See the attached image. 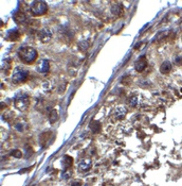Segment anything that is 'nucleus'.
<instances>
[{"label":"nucleus","mask_w":182,"mask_h":186,"mask_svg":"<svg viewBox=\"0 0 182 186\" xmlns=\"http://www.w3.org/2000/svg\"><path fill=\"white\" fill-rule=\"evenodd\" d=\"M13 19H14V21L16 22L17 25H21V24H25V22L27 21V16H25V13H22L21 11H17L14 13Z\"/></svg>","instance_id":"nucleus-8"},{"label":"nucleus","mask_w":182,"mask_h":186,"mask_svg":"<svg viewBox=\"0 0 182 186\" xmlns=\"http://www.w3.org/2000/svg\"><path fill=\"white\" fill-rule=\"evenodd\" d=\"M11 155H12V156H15V157H18V158H19V157L22 156V152L20 151V150L15 149L11 152Z\"/></svg>","instance_id":"nucleus-18"},{"label":"nucleus","mask_w":182,"mask_h":186,"mask_svg":"<svg viewBox=\"0 0 182 186\" xmlns=\"http://www.w3.org/2000/svg\"><path fill=\"white\" fill-rule=\"evenodd\" d=\"M15 106L16 109H19V111H25L28 109L29 106V96L23 93V91H19L17 95L15 96V100H14Z\"/></svg>","instance_id":"nucleus-2"},{"label":"nucleus","mask_w":182,"mask_h":186,"mask_svg":"<svg viewBox=\"0 0 182 186\" xmlns=\"http://www.w3.org/2000/svg\"><path fill=\"white\" fill-rule=\"evenodd\" d=\"M90 129L92 130L93 133H97L101 130V122H99L97 120H92L90 124Z\"/></svg>","instance_id":"nucleus-15"},{"label":"nucleus","mask_w":182,"mask_h":186,"mask_svg":"<svg viewBox=\"0 0 182 186\" xmlns=\"http://www.w3.org/2000/svg\"><path fill=\"white\" fill-rule=\"evenodd\" d=\"M82 184H83V182L81 180H73L70 185L71 186H82Z\"/></svg>","instance_id":"nucleus-20"},{"label":"nucleus","mask_w":182,"mask_h":186,"mask_svg":"<svg viewBox=\"0 0 182 186\" xmlns=\"http://www.w3.org/2000/svg\"><path fill=\"white\" fill-rule=\"evenodd\" d=\"M123 11V7H122L121 3H119V2H113L112 5H111V13L115 16H118L120 15Z\"/></svg>","instance_id":"nucleus-12"},{"label":"nucleus","mask_w":182,"mask_h":186,"mask_svg":"<svg viewBox=\"0 0 182 186\" xmlns=\"http://www.w3.org/2000/svg\"><path fill=\"white\" fill-rule=\"evenodd\" d=\"M57 119H58V113H57V111L56 109H52L50 115H49V121H50V124H54Z\"/></svg>","instance_id":"nucleus-16"},{"label":"nucleus","mask_w":182,"mask_h":186,"mask_svg":"<svg viewBox=\"0 0 182 186\" xmlns=\"http://www.w3.org/2000/svg\"><path fill=\"white\" fill-rule=\"evenodd\" d=\"M63 166L65 167V169H67V168H70L73 164V158L71 156H69V155H65L63 157Z\"/></svg>","instance_id":"nucleus-14"},{"label":"nucleus","mask_w":182,"mask_h":186,"mask_svg":"<svg viewBox=\"0 0 182 186\" xmlns=\"http://www.w3.org/2000/svg\"><path fill=\"white\" fill-rule=\"evenodd\" d=\"M38 38L41 40V43H48L52 38V33H51V31L49 29L45 28V29L39 31V33H38Z\"/></svg>","instance_id":"nucleus-7"},{"label":"nucleus","mask_w":182,"mask_h":186,"mask_svg":"<svg viewBox=\"0 0 182 186\" xmlns=\"http://www.w3.org/2000/svg\"><path fill=\"white\" fill-rule=\"evenodd\" d=\"M49 70V62L47 60H43L37 67V71L40 73H46Z\"/></svg>","instance_id":"nucleus-11"},{"label":"nucleus","mask_w":182,"mask_h":186,"mask_svg":"<svg viewBox=\"0 0 182 186\" xmlns=\"http://www.w3.org/2000/svg\"><path fill=\"white\" fill-rule=\"evenodd\" d=\"M72 175H73V172H72L71 169H69V168H67V169H65L64 171H63V173H61V178L63 179H69V178H71Z\"/></svg>","instance_id":"nucleus-17"},{"label":"nucleus","mask_w":182,"mask_h":186,"mask_svg":"<svg viewBox=\"0 0 182 186\" xmlns=\"http://www.w3.org/2000/svg\"><path fill=\"white\" fill-rule=\"evenodd\" d=\"M146 67H147V60L144 55H143V56H140V58L136 61V63H135V69H136L138 73L143 71Z\"/></svg>","instance_id":"nucleus-6"},{"label":"nucleus","mask_w":182,"mask_h":186,"mask_svg":"<svg viewBox=\"0 0 182 186\" xmlns=\"http://www.w3.org/2000/svg\"><path fill=\"white\" fill-rule=\"evenodd\" d=\"M171 70V64L168 61H165L161 64L160 66V73H163V75H167L169 71Z\"/></svg>","instance_id":"nucleus-13"},{"label":"nucleus","mask_w":182,"mask_h":186,"mask_svg":"<svg viewBox=\"0 0 182 186\" xmlns=\"http://www.w3.org/2000/svg\"><path fill=\"white\" fill-rule=\"evenodd\" d=\"M128 103H129V105H130V106H136L137 103H138V97H137V96H135V97L130 98V99H129Z\"/></svg>","instance_id":"nucleus-19"},{"label":"nucleus","mask_w":182,"mask_h":186,"mask_svg":"<svg viewBox=\"0 0 182 186\" xmlns=\"http://www.w3.org/2000/svg\"><path fill=\"white\" fill-rule=\"evenodd\" d=\"M18 56L20 58V61L25 64H32L36 61V58L38 56V53L34 48L25 46L21 47L18 51Z\"/></svg>","instance_id":"nucleus-1"},{"label":"nucleus","mask_w":182,"mask_h":186,"mask_svg":"<svg viewBox=\"0 0 182 186\" xmlns=\"http://www.w3.org/2000/svg\"><path fill=\"white\" fill-rule=\"evenodd\" d=\"M29 76V71L22 67H16L13 71V75H12V81L14 82L15 84H20L22 82H25L27 79H28Z\"/></svg>","instance_id":"nucleus-4"},{"label":"nucleus","mask_w":182,"mask_h":186,"mask_svg":"<svg viewBox=\"0 0 182 186\" xmlns=\"http://www.w3.org/2000/svg\"><path fill=\"white\" fill-rule=\"evenodd\" d=\"M176 63L179 64V65H181L182 64V58H176Z\"/></svg>","instance_id":"nucleus-21"},{"label":"nucleus","mask_w":182,"mask_h":186,"mask_svg":"<svg viewBox=\"0 0 182 186\" xmlns=\"http://www.w3.org/2000/svg\"><path fill=\"white\" fill-rule=\"evenodd\" d=\"M19 36H20L19 31H18L17 29H12L7 33L5 38H7V40H10V42H15V40H17L18 38H19Z\"/></svg>","instance_id":"nucleus-10"},{"label":"nucleus","mask_w":182,"mask_h":186,"mask_svg":"<svg viewBox=\"0 0 182 186\" xmlns=\"http://www.w3.org/2000/svg\"><path fill=\"white\" fill-rule=\"evenodd\" d=\"M126 113H127V109L124 106H118L113 111V117L115 119H122V118H124Z\"/></svg>","instance_id":"nucleus-9"},{"label":"nucleus","mask_w":182,"mask_h":186,"mask_svg":"<svg viewBox=\"0 0 182 186\" xmlns=\"http://www.w3.org/2000/svg\"><path fill=\"white\" fill-rule=\"evenodd\" d=\"M30 11L34 16H40V15L46 14L48 11V5L45 1H33L31 7H30Z\"/></svg>","instance_id":"nucleus-3"},{"label":"nucleus","mask_w":182,"mask_h":186,"mask_svg":"<svg viewBox=\"0 0 182 186\" xmlns=\"http://www.w3.org/2000/svg\"><path fill=\"white\" fill-rule=\"evenodd\" d=\"M92 167V160H89V158H85V160H82L81 162L79 163L77 165V169H79V171L82 172H86L90 170Z\"/></svg>","instance_id":"nucleus-5"}]
</instances>
